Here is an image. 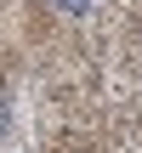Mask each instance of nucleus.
Here are the masks:
<instances>
[{"label":"nucleus","mask_w":142,"mask_h":153,"mask_svg":"<svg viewBox=\"0 0 142 153\" xmlns=\"http://www.w3.org/2000/svg\"><path fill=\"white\" fill-rule=\"evenodd\" d=\"M57 6H63L68 17H85V11H91V0H57Z\"/></svg>","instance_id":"nucleus-1"}]
</instances>
